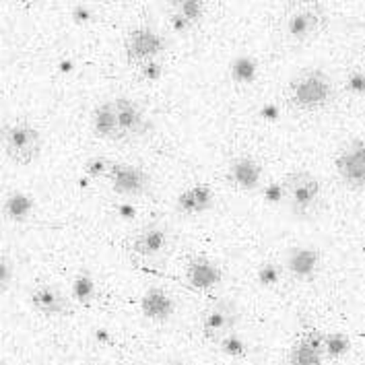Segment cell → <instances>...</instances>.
<instances>
[{
  "mask_svg": "<svg viewBox=\"0 0 365 365\" xmlns=\"http://www.w3.org/2000/svg\"><path fill=\"white\" fill-rule=\"evenodd\" d=\"M212 205H215V192L209 184H194L190 188L182 190L175 198V209L180 215L186 217H196L211 211Z\"/></svg>",
  "mask_w": 365,
  "mask_h": 365,
  "instance_id": "7c38bea8",
  "label": "cell"
},
{
  "mask_svg": "<svg viewBox=\"0 0 365 365\" xmlns=\"http://www.w3.org/2000/svg\"><path fill=\"white\" fill-rule=\"evenodd\" d=\"M31 306L48 318H58L68 312V299L52 285H39L31 291Z\"/></svg>",
  "mask_w": 365,
  "mask_h": 365,
  "instance_id": "9a60e30c",
  "label": "cell"
},
{
  "mask_svg": "<svg viewBox=\"0 0 365 365\" xmlns=\"http://www.w3.org/2000/svg\"><path fill=\"white\" fill-rule=\"evenodd\" d=\"M320 15L314 9H302L287 19V36L293 41H306L320 27Z\"/></svg>",
  "mask_w": 365,
  "mask_h": 365,
  "instance_id": "e0dca14e",
  "label": "cell"
},
{
  "mask_svg": "<svg viewBox=\"0 0 365 365\" xmlns=\"http://www.w3.org/2000/svg\"><path fill=\"white\" fill-rule=\"evenodd\" d=\"M322 353L318 349L308 345L304 339H299L289 351V364L291 365H322Z\"/></svg>",
  "mask_w": 365,
  "mask_h": 365,
  "instance_id": "ffe728a7",
  "label": "cell"
},
{
  "mask_svg": "<svg viewBox=\"0 0 365 365\" xmlns=\"http://www.w3.org/2000/svg\"><path fill=\"white\" fill-rule=\"evenodd\" d=\"M230 78L237 87H250L258 78V62L248 54H240L231 60Z\"/></svg>",
  "mask_w": 365,
  "mask_h": 365,
  "instance_id": "d6986e66",
  "label": "cell"
},
{
  "mask_svg": "<svg viewBox=\"0 0 365 365\" xmlns=\"http://www.w3.org/2000/svg\"><path fill=\"white\" fill-rule=\"evenodd\" d=\"M96 336L99 341H103V343H108L110 341V334H108V330H96Z\"/></svg>",
  "mask_w": 365,
  "mask_h": 365,
  "instance_id": "d590c367",
  "label": "cell"
},
{
  "mask_svg": "<svg viewBox=\"0 0 365 365\" xmlns=\"http://www.w3.org/2000/svg\"><path fill=\"white\" fill-rule=\"evenodd\" d=\"M285 270L297 281H309L320 269V250L314 246L289 248L285 256Z\"/></svg>",
  "mask_w": 365,
  "mask_h": 365,
  "instance_id": "30bf717a",
  "label": "cell"
},
{
  "mask_svg": "<svg viewBox=\"0 0 365 365\" xmlns=\"http://www.w3.org/2000/svg\"><path fill=\"white\" fill-rule=\"evenodd\" d=\"M56 68L60 75H71V73H75V60H71V58H62V60H58Z\"/></svg>",
  "mask_w": 365,
  "mask_h": 365,
  "instance_id": "e575fe53",
  "label": "cell"
},
{
  "mask_svg": "<svg viewBox=\"0 0 365 365\" xmlns=\"http://www.w3.org/2000/svg\"><path fill=\"white\" fill-rule=\"evenodd\" d=\"M115 215L122 221H135L136 217H138V209H136L135 205H130V202H120L115 207Z\"/></svg>",
  "mask_w": 365,
  "mask_h": 365,
  "instance_id": "d6a6232c",
  "label": "cell"
},
{
  "mask_svg": "<svg viewBox=\"0 0 365 365\" xmlns=\"http://www.w3.org/2000/svg\"><path fill=\"white\" fill-rule=\"evenodd\" d=\"M0 365H6V364H4V361H2V364H0Z\"/></svg>",
  "mask_w": 365,
  "mask_h": 365,
  "instance_id": "8d00e7d4",
  "label": "cell"
},
{
  "mask_svg": "<svg viewBox=\"0 0 365 365\" xmlns=\"http://www.w3.org/2000/svg\"><path fill=\"white\" fill-rule=\"evenodd\" d=\"M138 73H140V77L145 78V81L157 83L159 78L163 77V62L159 58L149 60V62H143V64H138Z\"/></svg>",
  "mask_w": 365,
  "mask_h": 365,
  "instance_id": "83f0119b",
  "label": "cell"
},
{
  "mask_svg": "<svg viewBox=\"0 0 365 365\" xmlns=\"http://www.w3.org/2000/svg\"><path fill=\"white\" fill-rule=\"evenodd\" d=\"M345 89L351 96H365V73L355 68L346 75Z\"/></svg>",
  "mask_w": 365,
  "mask_h": 365,
  "instance_id": "f1b7e54d",
  "label": "cell"
},
{
  "mask_svg": "<svg viewBox=\"0 0 365 365\" xmlns=\"http://www.w3.org/2000/svg\"><path fill=\"white\" fill-rule=\"evenodd\" d=\"M112 165H114V163H112L108 157H103V155H93V157H89V159L85 161L83 170H85V175H87V178L99 180V178H103V175H110Z\"/></svg>",
  "mask_w": 365,
  "mask_h": 365,
  "instance_id": "d4e9b609",
  "label": "cell"
},
{
  "mask_svg": "<svg viewBox=\"0 0 365 365\" xmlns=\"http://www.w3.org/2000/svg\"><path fill=\"white\" fill-rule=\"evenodd\" d=\"M173 297L159 287H151L145 291V295L140 297V312L145 314V318L153 320V322H165L173 316Z\"/></svg>",
  "mask_w": 365,
  "mask_h": 365,
  "instance_id": "5bb4252c",
  "label": "cell"
},
{
  "mask_svg": "<svg viewBox=\"0 0 365 365\" xmlns=\"http://www.w3.org/2000/svg\"><path fill=\"white\" fill-rule=\"evenodd\" d=\"M334 168L349 188L365 190V138H353L334 157Z\"/></svg>",
  "mask_w": 365,
  "mask_h": 365,
  "instance_id": "277c9868",
  "label": "cell"
},
{
  "mask_svg": "<svg viewBox=\"0 0 365 365\" xmlns=\"http://www.w3.org/2000/svg\"><path fill=\"white\" fill-rule=\"evenodd\" d=\"M262 198H264L267 205H272V207L287 202V188H285V184L283 182H269L267 186H262Z\"/></svg>",
  "mask_w": 365,
  "mask_h": 365,
  "instance_id": "484cf974",
  "label": "cell"
},
{
  "mask_svg": "<svg viewBox=\"0 0 365 365\" xmlns=\"http://www.w3.org/2000/svg\"><path fill=\"white\" fill-rule=\"evenodd\" d=\"M170 246V233L159 223H149L136 233L133 248L143 258H159Z\"/></svg>",
  "mask_w": 365,
  "mask_h": 365,
  "instance_id": "8fae6325",
  "label": "cell"
},
{
  "mask_svg": "<svg viewBox=\"0 0 365 365\" xmlns=\"http://www.w3.org/2000/svg\"><path fill=\"white\" fill-rule=\"evenodd\" d=\"M283 272H285V267H281L277 262H262L256 270V281L260 287L272 289L283 281Z\"/></svg>",
  "mask_w": 365,
  "mask_h": 365,
  "instance_id": "7402d4cb",
  "label": "cell"
},
{
  "mask_svg": "<svg viewBox=\"0 0 365 365\" xmlns=\"http://www.w3.org/2000/svg\"><path fill=\"white\" fill-rule=\"evenodd\" d=\"M115 112H118V124H120V136L122 138H138L149 130V120L143 112V108L130 97H118Z\"/></svg>",
  "mask_w": 365,
  "mask_h": 365,
  "instance_id": "ba28073f",
  "label": "cell"
},
{
  "mask_svg": "<svg viewBox=\"0 0 365 365\" xmlns=\"http://www.w3.org/2000/svg\"><path fill=\"white\" fill-rule=\"evenodd\" d=\"M124 48H126V54H128L130 62L143 64V62L155 60L163 54L165 39L151 27H136L126 36Z\"/></svg>",
  "mask_w": 365,
  "mask_h": 365,
  "instance_id": "5b68a950",
  "label": "cell"
},
{
  "mask_svg": "<svg viewBox=\"0 0 365 365\" xmlns=\"http://www.w3.org/2000/svg\"><path fill=\"white\" fill-rule=\"evenodd\" d=\"M168 21H170V27H172L173 34H180L182 36V34H188L192 29V23L186 19L180 11H173Z\"/></svg>",
  "mask_w": 365,
  "mask_h": 365,
  "instance_id": "1f68e13d",
  "label": "cell"
},
{
  "mask_svg": "<svg viewBox=\"0 0 365 365\" xmlns=\"http://www.w3.org/2000/svg\"><path fill=\"white\" fill-rule=\"evenodd\" d=\"M262 175H264L262 165L254 157H246V155L233 159L227 168V182L233 188L244 192L258 190L262 186Z\"/></svg>",
  "mask_w": 365,
  "mask_h": 365,
  "instance_id": "9c48e42d",
  "label": "cell"
},
{
  "mask_svg": "<svg viewBox=\"0 0 365 365\" xmlns=\"http://www.w3.org/2000/svg\"><path fill=\"white\" fill-rule=\"evenodd\" d=\"M91 126H93V133L99 138H106V140H115V138H122L120 136V124H118V112H115V101H101L93 110L91 115Z\"/></svg>",
  "mask_w": 365,
  "mask_h": 365,
  "instance_id": "2e32d148",
  "label": "cell"
},
{
  "mask_svg": "<svg viewBox=\"0 0 365 365\" xmlns=\"http://www.w3.org/2000/svg\"><path fill=\"white\" fill-rule=\"evenodd\" d=\"M285 188H287V207L289 211L295 217L304 219L309 212L316 209V205L320 202L322 196V184L318 182V178H314L309 172L297 170L285 175L283 180Z\"/></svg>",
  "mask_w": 365,
  "mask_h": 365,
  "instance_id": "7a4b0ae2",
  "label": "cell"
},
{
  "mask_svg": "<svg viewBox=\"0 0 365 365\" xmlns=\"http://www.w3.org/2000/svg\"><path fill=\"white\" fill-rule=\"evenodd\" d=\"M13 274H15V267H13L11 258L6 254H2V258H0V287H2V291L11 287Z\"/></svg>",
  "mask_w": 365,
  "mask_h": 365,
  "instance_id": "f546056e",
  "label": "cell"
},
{
  "mask_svg": "<svg viewBox=\"0 0 365 365\" xmlns=\"http://www.w3.org/2000/svg\"><path fill=\"white\" fill-rule=\"evenodd\" d=\"M36 211V200L25 192H13L6 196L4 205H2V212L9 221L13 223H23L27 221Z\"/></svg>",
  "mask_w": 365,
  "mask_h": 365,
  "instance_id": "ac0fdd59",
  "label": "cell"
},
{
  "mask_svg": "<svg viewBox=\"0 0 365 365\" xmlns=\"http://www.w3.org/2000/svg\"><path fill=\"white\" fill-rule=\"evenodd\" d=\"M260 118L262 120H267V122H279V118H281V108L277 106V103H262V108H260Z\"/></svg>",
  "mask_w": 365,
  "mask_h": 365,
  "instance_id": "836d02e7",
  "label": "cell"
},
{
  "mask_svg": "<svg viewBox=\"0 0 365 365\" xmlns=\"http://www.w3.org/2000/svg\"><path fill=\"white\" fill-rule=\"evenodd\" d=\"M332 97H334L332 81L324 71L318 68L297 73L287 85V99L295 110H304V112L322 110L332 101Z\"/></svg>",
  "mask_w": 365,
  "mask_h": 365,
  "instance_id": "6da1fadb",
  "label": "cell"
},
{
  "mask_svg": "<svg viewBox=\"0 0 365 365\" xmlns=\"http://www.w3.org/2000/svg\"><path fill=\"white\" fill-rule=\"evenodd\" d=\"M351 349V341L349 336L343 332H330L324 334V355L332 357V359H339V357H345Z\"/></svg>",
  "mask_w": 365,
  "mask_h": 365,
  "instance_id": "603a6c76",
  "label": "cell"
},
{
  "mask_svg": "<svg viewBox=\"0 0 365 365\" xmlns=\"http://www.w3.org/2000/svg\"><path fill=\"white\" fill-rule=\"evenodd\" d=\"M217 345H219L223 355L233 357V359H240V357H246V355H248V345H246V341H244L240 334H235V332L225 334Z\"/></svg>",
  "mask_w": 365,
  "mask_h": 365,
  "instance_id": "cb8c5ba5",
  "label": "cell"
},
{
  "mask_svg": "<svg viewBox=\"0 0 365 365\" xmlns=\"http://www.w3.org/2000/svg\"><path fill=\"white\" fill-rule=\"evenodd\" d=\"M175 11H180L192 25H196L205 15V4L198 0H182V2H175Z\"/></svg>",
  "mask_w": 365,
  "mask_h": 365,
  "instance_id": "4316f807",
  "label": "cell"
},
{
  "mask_svg": "<svg viewBox=\"0 0 365 365\" xmlns=\"http://www.w3.org/2000/svg\"><path fill=\"white\" fill-rule=\"evenodd\" d=\"M221 279H223V272L219 269V264L207 256H194L186 264V281L192 289L207 291V289L217 287Z\"/></svg>",
  "mask_w": 365,
  "mask_h": 365,
  "instance_id": "4fadbf2b",
  "label": "cell"
},
{
  "mask_svg": "<svg viewBox=\"0 0 365 365\" xmlns=\"http://www.w3.org/2000/svg\"><path fill=\"white\" fill-rule=\"evenodd\" d=\"M108 178L112 182V190L120 196H143L151 184L147 172L130 163H114Z\"/></svg>",
  "mask_w": 365,
  "mask_h": 365,
  "instance_id": "52a82bcc",
  "label": "cell"
},
{
  "mask_svg": "<svg viewBox=\"0 0 365 365\" xmlns=\"http://www.w3.org/2000/svg\"><path fill=\"white\" fill-rule=\"evenodd\" d=\"M71 19L75 21L77 25H87L91 21L96 19V11L87 4H75L71 9Z\"/></svg>",
  "mask_w": 365,
  "mask_h": 365,
  "instance_id": "4dcf8cb0",
  "label": "cell"
},
{
  "mask_svg": "<svg viewBox=\"0 0 365 365\" xmlns=\"http://www.w3.org/2000/svg\"><path fill=\"white\" fill-rule=\"evenodd\" d=\"M2 143H4V153L11 161L27 165L31 163L41 151V135L38 128H34L27 122L11 124L2 130Z\"/></svg>",
  "mask_w": 365,
  "mask_h": 365,
  "instance_id": "3957f363",
  "label": "cell"
},
{
  "mask_svg": "<svg viewBox=\"0 0 365 365\" xmlns=\"http://www.w3.org/2000/svg\"><path fill=\"white\" fill-rule=\"evenodd\" d=\"M96 281L89 272H78L71 283V293L73 299L78 304H91L96 299Z\"/></svg>",
  "mask_w": 365,
  "mask_h": 365,
  "instance_id": "44dd1931",
  "label": "cell"
},
{
  "mask_svg": "<svg viewBox=\"0 0 365 365\" xmlns=\"http://www.w3.org/2000/svg\"><path fill=\"white\" fill-rule=\"evenodd\" d=\"M237 308L231 304L230 299H221L217 304H212L211 308L205 312L202 316V334L209 339V341H221L225 334L233 332V328L237 324Z\"/></svg>",
  "mask_w": 365,
  "mask_h": 365,
  "instance_id": "8992f818",
  "label": "cell"
}]
</instances>
